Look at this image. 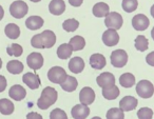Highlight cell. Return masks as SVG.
<instances>
[{"instance_id":"40","label":"cell","mask_w":154,"mask_h":119,"mask_svg":"<svg viewBox=\"0 0 154 119\" xmlns=\"http://www.w3.org/2000/svg\"><path fill=\"white\" fill-rule=\"evenodd\" d=\"M69 2L72 7H80L84 2V0H69Z\"/></svg>"},{"instance_id":"15","label":"cell","mask_w":154,"mask_h":119,"mask_svg":"<svg viewBox=\"0 0 154 119\" xmlns=\"http://www.w3.org/2000/svg\"><path fill=\"white\" fill-rule=\"evenodd\" d=\"M137 106V99L133 96H125L119 101V108L124 112H130Z\"/></svg>"},{"instance_id":"28","label":"cell","mask_w":154,"mask_h":119,"mask_svg":"<svg viewBox=\"0 0 154 119\" xmlns=\"http://www.w3.org/2000/svg\"><path fill=\"white\" fill-rule=\"evenodd\" d=\"M7 70L11 74H20L23 71V64L19 60H11L8 62Z\"/></svg>"},{"instance_id":"45","label":"cell","mask_w":154,"mask_h":119,"mask_svg":"<svg viewBox=\"0 0 154 119\" xmlns=\"http://www.w3.org/2000/svg\"><path fill=\"white\" fill-rule=\"evenodd\" d=\"M1 66H2V60H1V58H0V69H1Z\"/></svg>"},{"instance_id":"25","label":"cell","mask_w":154,"mask_h":119,"mask_svg":"<svg viewBox=\"0 0 154 119\" xmlns=\"http://www.w3.org/2000/svg\"><path fill=\"white\" fill-rule=\"evenodd\" d=\"M14 112V104L7 98L0 99V113L3 115H11Z\"/></svg>"},{"instance_id":"5","label":"cell","mask_w":154,"mask_h":119,"mask_svg":"<svg viewBox=\"0 0 154 119\" xmlns=\"http://www.w3.org/2000/svg\"><path fill=\"white\" fill-rule=\"evenodd\" d=\"M136 93L141 98H150L154 94V87L150 81L140 80L136 84Z\"/></svg>"},{"instance_id":"19","label":"cell","mask_w":154,"mask_h":119,"mask_svg":"<svg viewBox=\"0 0 154 119\" xmlns=\"http://www.w3.org/2000/svg\"><path fill=\"white\" fill-rule=\"evenodd\" d=\"M69 69L74 74H79L85 69V61L80 57L71 58L70 62H69Z\"/></svg>"},{"instance_id":"32","label":"cell","mask_w":154,"mask_h":119,"mask_svg":"<svg viewBox=\"0 0 154 119\" xmlns=\"http://www.w3.org/2000/svg\"><path fill=\"white\" fill-rule=\"evenodd\" d=\"M122 10L127 13H132L138 7V1L137 0H122Z\"/></svg>"},{"instance_id":"1","label":"cell","mask_w":154,"mask_h":119,"mask_svg":"<svg viewBox=\"0 0 154 119\" xmlns=\"http://www.w3.org/2000/svg\"><path fill=\"white\" fill-rule=\"evenodd\" d=\"M56 43V35L50 30L43 31L40 34L33 36L31 44L35 49H51Z\"/></svg>"},{"instance_id":"22","label":"cell","mask_w":154,"mask_h":119,"mask_svg":"<svg viewBox=\"0 0 154 119\" xmlns=\"http://www.w3.org/2000/svg\"><path fill=\"white\" fill-rule=\"evenodd\" d=\"M73 53V49L70 43H62L57 49V56L60 59H68Z\"/></svg>"},{"instance_id":"8","label":"cell","mask_w":154,"mask_h":119,"mask_svg":"<svg viewBox=\"0 0 154 119\" xmlns=\"http://www.w3.org/2000/svg\"><path fill=\"white\" fill-rule=\"evenodd\" d=\"M26 63H28L29 68H31L32 70H39L43 66L42 55L40 53H37V52H33L26 58Z\"/></svg>"},{"instance_id":"21","label":"cell","mask_w":154,"mask_h":119,"mask_svg":"<svg viewBox=\"0 0 154 119\" xmlns=\"http://www.w3.org/2000/svg\"><path fill=\"white\" fill-rule=\"evenodd\" d=\"M45 21L41 17L39 16H31L26 19V26L29 30H32V31H35V30H39L41 26H43Z\"/></svg>"},{"instance_id":"9","label":"cell","mask_w":154,"mask_h":119,"mask_svg":"<svg viewBox=\"0 0 154 119\" xmlns=\"http://www.w3.org/2000/svg\"><path fill=\"white\" fill-rule=\"evenodd\" d=\"M103 41L107 47H114L119 41V35L117 34L116 30L109 29L103 34Z\"/></svg>"},{"instance_id":"24","label":"cell","mask_w":154,"mask_h":119,"mask_svg":"<svg viewBox=\"0 0 154 119\" xmlns=\"http://www.w3.org/2000/svg\"><path fill=\"white\" fill-rule=\"evenodd\" d=\"M103 96L107 100H114L119 96V89L115 84L103 89Z\"/></svg>"},{"instance_id":"35","label":"cell","mask_w":154,"mask_h":119,"mask_svg":"<svg viewBox=\"0 0 154 119\" xmlns=\"http://www.w3.org/2000/svg\"><path fill=\"white\" fill-rule=\"evenodd\" d=\"M137 117L139 119H151L153 117V111L149 108H141L137 112Z\"/></svg>"},{"instance_id":"30","label":"cell","mask_w":154,"mask_h":119,"mask_svg":"<svg viewBox=\"0 0 154 119\" xmlns=\"http://www.w3.org/2000/svg\"><path fill=\"white\" fill-rule=\"evenodd\" d=\"M148 47H149V41L143 35H139V36L136 37V39H135V47H136V50H138L140 52H145L146 50H148Z\"/></svg>"},{"instance_id":"33","label":"cell","mask_w":154,"mask_h":119,"mask_svg":"<svg viewBox=\"0 0 154 119\" xmlns=\"http://www.w3.org/2000/svg\"><path fill=\"white\" fill-rule=\"evenodd\" d=\"M7 52L10 56H14V57H19V56L22 55L23 53V49L20 44H17V43H12L10 47H8Z\"/></svg>"},{"instance_id":"12","label":"cell","mask_w":154,"mask_h":119,"mask_svg":"<svg viewBox=\"0 0 154 119\" xmlns=\"http://www.w3.org/2000/svg\"><path fill=\"white\" fill-rule=\"evenodd\" d=\"M22 81L32 90H36L40 87V78L35 73H26L22 76Z\"/></svg>"},{"instance_id":"27","label":"cell","mask_w":154,"mask_h":119,"mask_svg":"<svg viewBox=\"0 0 154 119\" xmlns=\"http://www.w3.org/2000/svg\"><path fill=\"white\" fill-rule=\"evenodd\" d=\"M5 33L10 39H17L20 35V29L17 24L15 23H10L5 26Z\"/></svg>"},{"instance_id":"43","label":"cell","mask_w":154,"mask_h":119,"mask_svg":"<svg viewBox=\"0 0 154 119\" xmlns=\"http://www.w3.org/2000/svg\"><path fill=\"white\" fill-rule=\"evenodd\" d=\"M151 36H152V38H153V40H154V28L152 29V31H151Z\"/></svg>"},{"instance_id":"10","label":"cell","mask_w":154,"mask_h":119,"mask_svg":"<svg viewBox=\"0 0 154 119\" xmlns=\"http://www.w3.org/2000/svg\"><path fill=\"white\" fill-rule=\"evenodd\" d=\"M150 21L148 17L143 14H137L132 19V26L136 31H145L148 29Z\"/></svg>"},{"instance_id":"34","label":"cell","mask_w":154,"mask_h":119,"mask_svg":"<svg viewBox=\"0 0 154 119\" xmlns=\"http://www.w3.org/2000/svg\"><path fill=\"white\" fill-rule=\"evenodd\" d=\"M106 117H107V119H124V111H122L118 108H110L107 112V116Z\"/></svg>"},{"instance_id":"31","label":"cell","mask_w":154,"mask_h":119,"mask_svg":"<svg viewBox=\"0 0 154 119\" xmlns=\"http://www.w3.org/2000/svg\"><path fill=\"white\" fill-rule=\"evenodd\" d=\"M78 26H79V22L77 21L76 19H74V18H71V19H66V21L62 23V28H63L64 31H66V32H75V31L78 29Z\"/></svg>"},{"instance_id":"11","label":"cell","mask_w":154,"mask_h":119,"mask_svg":"<svg viewBox=\"0 0 154 119\" xmlns=\"http://www.w3.org/2000/svg\"><path fill=\"white\" fill-rule=\"evenodd\" d=\"M96 82H97V84L100 87H103H103H109L115 84V77H114V75L111 74V73L105 72L99 75V76H97Z\"/></svg>"},{"instance_id":"39","label":"cell","mask_w":154,"mask_h":119,"mask_svg":"<svg viewBox=\"0 0 154 119\" xmlns=\"http://www.w3.org/2000/svg\"><path fill=\"white\" fill-rule=\"evenodd\" d=\"M26 118L28 119H42V117H41L40 114H38V113H29L28 115H26Z\"/></svg>"},{"instance_id":"18","label":"cell","mask_w":154,"mask_h":119,"mask_svg":"<svg viewBox=\"0 0 154 119\" xmlns=\"http://www.w3.org/2000/svg\"><path fill=\"white\" fill-rule=\"evenodd\" d=\"M106 58L103 54H93L90 57V66H92L93 69H96V70H101L106 66Z\"/></svg>"},{"instance_id":"14","label":"cell","mask_w":154,"mask_h":119,"mask_svg":"<svg viewBox=\"0 0 154 119\" xmlns=\"http://www.w3.org/2000/svg\"><path fill=\"white\" fill-rule=\"evenodd\" d=\"M79 100L82 104H86V105L93 103L95 100V92L89 87H84L79 93Z\"/></svg>"},{"instance_id":"2","label":"cell","mask_w":154,"mask_h":119,"mask_svg":"<svg viewBox=\"0 0 154 119\" xmlns=\"http://www.w3.org/2000/svg\"><path fill=\"white\" fill-rule=\"evenodd\" d=\"M57 98V91L52 87H47L43 89L41 96L39 97L38 101H37V106L40 110H47V108H49L50 106L55 103Z\"/></svg>"},{"instance_id":"7","label":"cell","mask_w":154,"mask_h":119,"mask_svg":"<svg viewBox=\"0 0 154 119\" xmlns=\"http://www.w3.org/2000/svg\"><path fill=\"white\" fill-rule=\"evenodd\" d=\"M128 62V54L124 50H115L111 54V63L115 68H124Z\"/></svg>"},{"instance_id":"38","label":"cell","mask_w":154,"mask_h":119,"mask_svg":"<svg viewBox=\"0 0 154 119\" xmlns=\"http://www.w3.org/2000/svg\"><path fill=\"white\" fill-rule=\"evenodd\" d=\"M146 61H147V63L149 66H154V52H151V53L148 54L147 57H146Z\"/></svg>"},{"instance_id":"13","label":"cell","mask_w":154,"mask_h":119,"mask_svg":"<svg viewBox=\"0 0 154 119\" xmlns=\"http://www.w3.org/2000/svg\"><path fill=\"white\" fill-rule=\"evenodd\" d=\"M71 114L75 119H85L90 114V108L86 104H76L71 111Z\"/></svg>"},{"instance_id":"37","label":"cell","mask_w":154,"mask_h":119,"mask_svg":"<svg viewBox=\"0 0 154 119\" xmlns=\"http://www.w3.org/2000/svg\"><path fill=\"white\" fill-rule=\"evenodd\" d=\"M5 89H7V79L5 76L0 75V93H2Z\"/></svg>"},{"instance_id":"6","label":"cell","mask_w":154,"mask_h":119,"mask_svg":"<svg viewBox=\"0 0 154 119\" xmlns=\"http://www.w3.org/2000/svg\"><path fill=\"white\" fill-rule=\"evenodd\" d=\"M66 73L64 71V69L60 68V66H54V68L50 69V71L48 72V78L51 82L57 83L60 84L62 83L66 78Z\"/></svg>"},{"instance_id":"3","label":"cell","mask_w":154,"mask_h":119,"mask_svg":"<svg viewBox=\"0 0 154 119\" xmlns=\"http://www.w3.org/2000/svg\"><path fill=\"white\" fill-rule=\"evenodd\" d=\"M28 11H29L28 5L24 1H22V0L14 1L11 5V7H10V13H11V15L14 18H17V19L24 17L28 14Z\"/></svg>"},{"instance_id":"4","label":"cell","mask_w":154,"mask_h":119,"mask_svg":"<svg viewBox=\"0 0 154 119\" xmlns=\"http://www.w3.org/2000/svg\"><path fill=\"white\" fill-rule=\"evenodd\" d=\"M124 23L122 16L117 12H111L106 16L105 26L108 29H113V30H119L122 29V26Z\"/></svg>"},{"instance_id":"23","label":"cell","mask_w":154,"mask_h":119,"mask_svg":"<svg viewBox=\"0 0 154 119\" xmlns=\"http://www.w3.org/2000/svg\"><path fill=\"white\" fill-rule=\"evenodd\" d=\"M60 85H61V89L66 92H74L78 85V82H77V79L75 77L66 76V80L62 83H60Z\"/></svg>"},{"instance_id":"42","label":"cell","mask_w":154,"mask_h":119,"mask_svg":"<svg viewBox=\"0 0 154 119\" xmlns=\"http://www.w3.org/2000/svg\"><path fill=\"white\" fill-rule=\"evenodd\" d=\"M150 12H151V16L154 18V5H152V8H151V11H150Z\"/></svg>"},{"instance_id":"29","label":"cell","mask_w":154,"mask_h":119,"mask_svg":"<svg viewBox=\"0 0 154 119\" xmlns=\"http://www.w3.org/2000/svg\"><path fill=\"white\" fill-rule=\"evenodd\" d=\"M72 47L73 51H80L86 47V40L84 37L82 36H74L73 38H71L70 42H69Z\"/></svg>"},{"instance_id":"16","label":"cell","mask_w":154,"mask_h":119,"mask_svg":"<svg viewBox=\"0 0 154 119\" xmlns=\"http://www.w3.org/2000/svg\"><path fill=\"white\" fill-rule=\"evenodd\" d=\"M49 11L53 15H61L66 11V3L63 0H52L49 5Z\"/></svg>"},{"instance_id":"20","label":"cell","mask_w":154,"mask_h":119,"mask_svg":"<svg viewBox=\"0 0 154 119\" xmlns=\"http://www.w3.org/2000/svg\"><path fill=\"white\" fill-rule=\"evenodd\" d=\"M93 15L96 16L98 18H101V17H105L107 16L108 14L110 13V8L107 3L105 2H98L93 7Z\"/></svg>"},{"instance_id":"17","label":"cell","mask_w":154,"mask_h":119,"mask_svg":"<svg viewBox=\"0 0 154 119\" xmlns=\"http://www.w3.org/2000/svg\"><path fill=\"white\" fill-rule=\"evenodd\" d=\"M9 95L12 99L16 100V101H20V100H22L26 96V91L24 90L23 87H21V85H19V84H16V85H13V87L10 89Z\"/></svg>"},{"instance_id":"44","label":"cell","mask_w":154,"mask_h":119,"mask_svg":"<svg viewBox=\"0 0 154 119\" xmlns=\"http://www.w3.org/2000/svg\"><path fill=\"white\" fill-rule=\"evenodd\" d=\"M32 2H39V1H41V0H31Z\"/></svg>"},{"instance_id":"41","label":"cell","mask_w":154,"mask_h":119,"mask_svg":"<svg viewBox=\"0 0 154 119\" xmlns=\"http://www.w3.org/2000/svg\"><path fill=\"white\" fill-rule=\"evenodd\" d=\"M3 16H5V11H3L2 7H1V5H0V20L2 19V18H3Z\"/></svg>"},{"instance_id":"26","label":"cell","mask_w":154,"mask_h":119,"mask_svg":"<svg viewBox=\"0 0 154 119\" xmlns=\"http://www.w3.org/2000/svg\"><path fill=\"white\" fill-rule=\"evenodd\" d=\"M119 83L122 87H132L135 84V77L131 73H125L119 77Z\"/></svg>"},{"instance_id":"36","label":"cell","mask_w":154,"mask_h":119,"mask_svg":"<svg viewBox=\"0 0 154 119\" xmlns=\"http://www.w3.org/2000/svg\"><path fill=\"white\" fill-rule=\"evenodd\" d=\"M50 118L51 119H68V116H66V112L60 108H55L51 112L50 114Z\"/></svg>"}]
</instances>
